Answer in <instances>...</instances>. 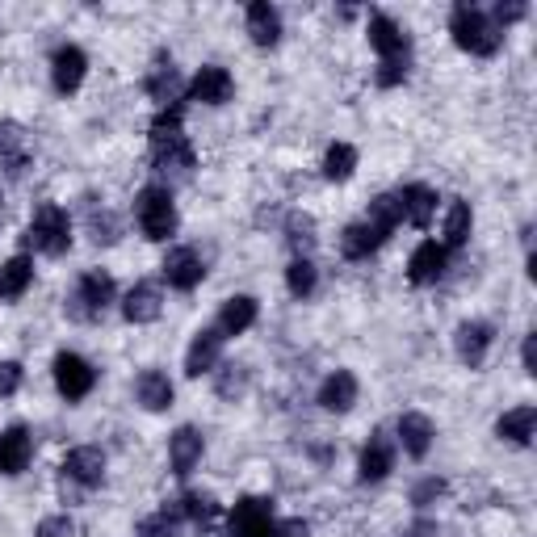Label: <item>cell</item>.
<instances>
[{"instance_id":"1","label":"cell","mask_w":537,"mask_h":537,"mask_svg":"<svg viewBox=\"0 0 537 537\" xmlns=\"http://www.w3.org/2000/svg\"><path fill=\"white\" fill-rule=\"evenodd\" d=\"M185 105L173 101V105H164V110L156 114L152 122V164L160 168V173H177V177H189V168H193V147L185 139Z\"/></svg>"},{"instance_id":"2","label":"cell","mask_w":537,"mask_h":537,"mask_svg":"<svg viewBox=\"0 0 537 537\" xmlns=\"http://www.w3.org/2000/svg\"><path fill=\"white\" fill-rule=\"evenodd\" d=\"M449 34H454V42L462 51H470V55H496L500 38H504L496 26H491V17L479 5H458L454 17H449Z\"/></svg>"},{"instance_id":"3","label":"cell","mask_w":537,"mask_h":537,"mask_svg":"<svg viewBox=\"0 0 537 537\" xmlns=\"http://www.w3.org/2000/svg\"><path fill=\"white\" fill-rule=\"evenodd\" d=\"M26 248L42 252V256H63L72 248V223L55 202H42L30 219V231H26Z\"/></svg>"},{"instance_id":"4","label":"cell","mask_w":537,"mask_h":537,"mask_svg":"<svg viewBox=\"0 0 537 537\" xmlns=\"http://www.w3.org/2000/svg\"><path fill=\"white\" fill-rule=\"evenodd\" d=\"M135 214H139V227L147 240H168L177 231V206H173V193L160 189V185H147L135 202Z\"/></svg>"},{"instance_id":"5","label":"cell","mask_w":537,"mask_h":537,"mask_svg":"<svg viewBox=\"0 0 537 537\" xmlns=\"http://www.w3.org/2000/svg\"><path fill=\"white\" fill-rule=\"evenodd\" d=\"M110 303H114V277L101 269H89L68 298V315L72 319H101Z\"/></svg>"},{"instance_id":"6","label":"cell","mask_w":537,"mask_h":537,"mask_svg":"<svg viewBox=\"0 0 537 537\" xmlns=\"http://www.w3.org/2000/svg\"><path fill=\"white\" fill-rule=\"evenodd\" d=\"M273 504L269 500H240L231 508V521H227V533L231 537H273Z\"/></svg>"},{"instance_id":"7","label":"cell","mask_w":537,"mask_h":537,"mask_svg":"<svg viewBox=\"0 0 537 537\" xmlns=\"http://www.w3.org/2000/svg\"><path fill=\"white\" fill-rule=\"evenodd\" d=\"M55 386H59V395L63 399H84L97 386V370L84 357H76V353H59L55 357Z\"/></svg>"},{"instance_id":"8","label":"cell","mask_w":537,"mask_h":537,"mask_svg":"<svg viewBox=\"0 0 537 537\" xmlns=\"http://www.w3.org/2000/svg\"><path fill=\"white\" fill-rule=\"evenodd\" d=\"M164 282L173 286V290H193L206 277V265H202V256L193 252V248H173L164 256Z\"/></svg>"},{"instance_id":"9","label":"cell","mask_w":537,"mask_h":537,"mask_svg":"<svg viewBox=\"0 0 537 537\" xmlns=\"http://www.w3.org/2000/svg\"><path fill=\"white\" fill-rule=\"evenodd\" d=\"M445 265H449L445 244L424 240V244L412 252V261H407V277H412V286H433V282H441Z\"/></svg>"},{"instance_id":"10","label":"cell","mask_w":537,"mask_h":537,"mask_svg":"<svg viewBox=\"0 0 537 537\" xmlns=\"http://www.w3.org/2000/svg\"><path fill=\"white\" fill-rule=\"evenodd\" d=\"M30 454H34V441L21 424H13L9 433H0V475H21L30 466Z\"/></svg>"},{"instance_id":"11","label":"cell","mask_w":537,"mask_h":537,"mask_svg":"<svg viewBox=\"0 0 537 537\" xmlns=\"http://www.w3.org/2000/svg\"><path fill=\"white\" fill-rule=\"evenodd\" d=\"M219 349H223L219 328H202L198 336H193L189 353H185V374H189V378L210 374V370H214V361H219Z\"/></svg>"},{"instance_id":"12","label":"cell","mask_w":537,"mask_h":537,"mask_svg":"<svg viewBox=\"0 0 537 537\" xmlns=\"http://www.w3.org/2000/svg\"><path fill=\"white\" fill-rule=\"evenodd\" d=\"M63 475L76 479L80 487H101L105 479V454L93 445H84V449H72L68 462H63Z\"/></svg>"},{"instance_id":"13","label":"cell","mask_w":537,"mask_h":537,"mask_svg":"<svg viewBox=\"0 0 537 537\" xmlns=\"http://www.w3.org/2000/svg\"><path fill=\"white\" fill-rule=\"evenodd\" d=\"M231 72L227 68H202L189 84V101H202V105H223L231 101Z\"/></svg>"},{"instance_id":"14","label":"cell","mask_w":537,"mask_h":537,"mask_svg":"<svg viewBox=\"0 0 537 537\" xmlns=\"http://www.w3.org/2000/svg\"><path fill=\"white\" fill-rule=\"evenodd\" d=\"M84 68H89V59H84L80 47H59L55 59H51V80L59 93H76L80 80H84Z\"/></svg>"},{"instance_id":"15","label":"cell","mask_w":537,"mask_h":537,"mask_svg":"<svg viewBox=\"0 0 537 537\" xmlns=\"http://www.w3.org/2000/svg\"><path fill=\"white\" fill-rule=\"evenodd\" d=\"M370 47L382 55V63H391V59H407V34L395 26L391 17H370Z\"/></svg>"},{"instance_id":"16","label":"cell","mask_w":537,"mask_h":537,"mask_svg":"<svg viewBox=\"0 0 537 537\" xmlns=\"http://www.w3.org/2000/svg\"><path fill=\"white\" fill-rule=\"evenodd\" d=\"M248 34L256 47H277V38H282V17L269 0H252L248 5Z\"/></svg>"},{"instance_id":"17","label":"cell","mask_w":537,"mask_h":537,"mask_svg":"<svg viewBox=\"0 0 537 537\" xmlns=\"http://www.w3.org/2000/svg\"><path fill=\"white\" fill-rule=\"evenodd\" d=\"M399 206H403V219L412 227H428L437 214V193L428 185H407V189H399Z\"/></svg>"},{"instance_id":"18","label":"cell","mask_w":537,"mask_h":537,"mask_svg":"<svg viewBox=\"0 0 537 537\" xmlns=\"http://www.w3.org/2000/svg\"><path fill=\"white\" fill-rule=\"evenodd\" d=\"M454 345H458V357L470 365V370H475V365H483V361H487V349H491V328H487V324H479V319H470V324H462V328H458Z\"/></svg>"},{"instance_id":"19","label":"cell","mask_w":537,"mask_h":537,"mask_svg":"<svg viewBox=\"0 0 537 537\" xmlns=\"http://www.w3.org/2000/svg\"><path fill=\"white\" fill-rule=\"evenodd\" d=\"M0 160L9 164L13 177L26 173V164H30V139H26V131H21L17 122H0Z\"/></svg>"},{"instance_id":"20","label":"cell","mask_w":537,"mask_h":537,"mask_svg":"<svg viewBox=\"0 0 537 537\" xmlns=\"http://www.w3.org/2000/svg\"><path fill=\"white\" fill-rule=\"evenodd\" d=\"M386 244V235L374 227V223H353V227H345V235H340V252L349 256V261H365L370 252H378Z\"/></svg>"},{"instance_id":"21","label":"cell","mask_w":537,"mask_h":537,"mask_svg":"<svg viewBox=\"0 0 537 537\" xmlns=\"http://www.w3.org/2000/svg\"><path fill=\"white\" fill-rule=\"evenodd\" d=\"M252 324H256V298H248V294L227 298V307L219 311V336H240Z\"/></svg>"},{"instance_id":"22","label":"cell","mask_w":537,"mask_h":537,"mask_svg":"<svg viewBox=\"0 0 537 537\" xmlns=\"http://www.w3.org/2000/svg\"><path fill=\"white\" fill-rule=\"evenodd\" d=\"M122 315L131 319V324H152V319H160V290L152 282H139L131 294H126Z\"/></svg>"},{"instance_id":"23","label":"cell","mask_w":537,"mask_h":537,"mask_svg":"<svg viewBox=\"0 0 537 537\" xmlns=\"http://www.w3.org/2000/svg\"><path fill=\"white\" fill-rule=\"evenodd\" d=\"M168 458H173L177 475H189V470L198 466V458H202V433L198 428H177L173 441H168Z\"/></svg>"},{"instance_id":"24","label":"cell","mask_w":537,"mask_h":537,"mask_svg":"<svg viewBox=\"0 0 537 537\" xmlns=\"http://www.w3.org/2000/svg\"><path fill=\"white\" fill-rule=\"evenodd\" d=\"M399 445L412 458H424L428 445H433V424H428V416H420V412L399 416Z\"/></svg>"},{"instance_id":"25","label":"cell","mask_w":537,"mask_h":537,"mask_svg":"<svg viewBox=\"0 0 537 537\" xmlns=\"http://www.w3.org/2000/svg\"><path fill=\"white\" fill-rule=\"evenodd\" d=\"M391 466H395V454H391V441H386L382 433L361 449V483H378L391 475Z\"/></svg>"},{"instance_id":"26","label":"cell","mask_w":537,"mask_h":537,"mask_svg":"<svg viewBox=\"0 0 537 537\" xmlns=\"http://www.w3.org/2000/svg\"><path fill=\"white\" fill-rule=\"evenodd\" d=\"M533 424H537V407L525 403V407H512V412L500 416L496 433H500L504 441H512V445H529V441H533Z\"/></svg>"},{"instance_id":"27","label":"cell","mask_w":537,"mask_h":537,"mask_svg":"<svg viewBox=\"0 0 537 537\" xmlns=\"http://www.w3.org/2000/svg\"><path fill=\"white\" fill-rule=\"evenodd\" d=\"M319 403H324L328 412H349V407L357 403V378L349 370H336L324 382V391H319Z\"/></svg>"},{"instance_id":"28","label":"cell","mask_w":537,"mask_h":537,"mask_svg":"<svg viewBox=\"0 0 537 537\" xmlns=\"http://www.w3.org/2000/svg\"><path fill=\"white\" fill-rule=\"evenodd\" d=\"M139 403L147 407V412H164V407H173V382H168V374L160 370H147L139 374Z\"/></svg>"},{"instance_id":"29","label":"cell","mask_w":537,"mask_h":537,"mask_svg":"<svg viewBox=\"0 0 537 537\" xmlns=\"http://www.w3.org/2000/svg\"><path fill=\"white\" fill-rule=\"evenodd\" d=\"M34 282V265L30 256H13V261L0 269V298H21Z\"/></svg>"},{"instance_id":"30","label":"cell","mask_w":537,"mask_h":537,"mask_svg":"<svg viewBox=\"0 0 537 537\" xmlns=\"http://www.w3.org/2000/svg\"><path fill=\"white\" fill-rule=\"evenodd\" d=\"M147 93H152L160 105L181 101V97H177V68H173V59H168V55H160V59H156L152 76H147Z\"/></svg>"},{"instance_id":"31","label":"cell","mask_w":537,"mask_h":537,"mask_svg":"<svg viewBox=\"0 0 537 537\" xmlns=\"http://www.w3.org/2000/svg\"><path fill=\"white\" fill-rule=\"evenodd\" d=\"M365 223H374L382 235H391V231L403 223L399 193H382V198H374V202H370V214H365Z\"/></svg>"},{"instance_id":"32","label":"cell","mask_w":537,"mask_h":537,"mask_svg":"<svg viewBox=\"0 0 537 537\" xmlns=\"http://www.w3.org/2000/svg\"><path fill=\"white\" fill-rule=\"evenodd\" d=\"M466 240H470V206L466 202H449V214H445V252L462 248Z\"/></svg>"},{"instance_id":"33","label":"cell","mask_w":537,"mask_h":537,"mask_svg":"<svg viewBox=\"0 0 537 537\" xmlns=\"http://www.w3.org/2000/svg\"><path fill=\"white\" fill-rule=\"evenodd\" d=\"M353 168H357V152H353V147L349 143H332L328 156H324V177L328 181H349Z\"/></svg>"},{"instance_id":"34","label":"cell","mask_w":537,"mask_h":537,"mask_svg":"<svg viewBox=\"0 0 537 537\" xmlns=\"http://www.w3.org/2000/svg\"><path fill=\"white\" fill-rule=\"evenodd\" d=\"M177 504H181V517L185 521L210 525L214 517H219V504H214V496H206V491H189V496H181Z\"/></svg>"},{"instance_id":"35","label":"cell","mask_w":537,"mask_h":537,"mask_svg":"<svg viewBox=\"0 0 537 537\" xmlns=\"http://www.w3.org/2000/svg\"><path fill=\"white\" fill-rule=\"evenodd\" d=\"M185 517H181V504L173 500V504H164L156 517H147L143 521V537H177V525H181Z\"/></svg>"},{"instance_id":"36","label":"cell","mask_w":537,"mask_h":537,"mask_svg":"<svg viewBox=\"0 0 537 537\" xmlns=\"http://www.w3.org/2000/svg\"><path fill=\"white\" fill-rule=\"evenodd\" d=\"M286 282H290V294L294 298H307L315 290V265L307 261V256H298V261L286 269Z\"/></svg>"},{"instance_id":"37","label":"cell","mask_w":537,"mask_h":537,"mask_svg":"<svg viewBox=\"0 0 537 537\" xmlns=\"http://www.w3.org/2000/svg\"><path fill=\"white\" fill-rule=\"evenodd\" d=\"M214 391H219L223 399L244 395V391H248V370H244V365H223V370H219V382H214Z\"/></svg>"},{"instance_id":"38","label":"cell","mask_w":537,"mask_h":537,"mask_svg":"<svg viewBox=\"0 0 537 537\" xmlns=\"http://www.w3.org/2000/svg\"><path fill=\"white\" fill-rule=\"evenodd\" d=\"M286 240H290V248H294V252H307V248L315 244V223H311V219H298V214H294Z\"/></svg>"},{"instance_id":"39","label":"cell","mask_w":537,"mask_h":537,"mask_svg":"<svg viewBox=\"0 0 537 537\" xmlns=\"http://www.w3.org/2000/svg\"><path fill=\"white\" fill-rule=\"evenodd\" d=\"M93 240L97 244H114L118 240V223H114V214H93Z\"/></svg>"},{"instance_id":"40","label":"cell","mask_w":537,"mask_h":537,"mask_svg":"<svg viewBox=\"0 0 537 537\" xmlns=\"http://www.w3.org/2000/svg\"><path fill=\"white\" fill-rule=\"evenodd\" d=\"M403 80H407V59H391V63H382V68H378V84H382V89L403 84Z\"/></svg>"},{"instance_id":"41","label":"cell","mask_w":537,"mask_h":537,"mask_svg":"<svg viewBox=\"0 0 537 537\" xmlns=\"http://www.w3.org/2000/svg\"><path fill=\"white\" fill-rule=\"evenodd\" d=\"M21 386V365L17 361H0V395H13Z\"/></svg>"},{"instance_id":"42","label":"cell","mask_w":537,"mask_h":537,"mask_svg":"<svg viewBox=\"0 0 537 537\" xmlns=\"http://www.w3.org/2000/svg\"><path fill=\"white\" fill-rule=\"evenodd\" d=\"M437 496H445V483H441V479H424V483L412 491V504H420V508H424L428 500H437Z\"/></svg>"},{"instance_id":"43","label":"cell","mask_w":537,"mask_h":537,"mask_svg":"<svg viewBox=\"0 0 537 537\" xmlns=\"http://www.w3.org/2000/svg\"><path fill=\"white\" fill-rule=\"evenodd\" d=\"M76 529H72V521L68 517H47L38 525V537H72Z\"/></svg>"},{"instance_id":"44","label":"cell","mask_w":537,"mask_h":537,"mask_svg":"<svg viewBox=\"0 0 537 537\" xmlns=\"http://www.w3.org/2000/svg\"><path fill=\"white\" fill-rule=\"evenodd\" d=\"M273 537H307V525L303 521H277Z\"/></svg>"},{"instance_id":"45","label":"cell","mask_w":537,"mask_h":537,"mask_svg":"<svg viewBox=\"0 0 537 537\" xmlns=\"http://www.w3.org/2000/svg\"><path fill=\"white\" fill-rule=\"evenodd\" d=\"M525 374H537V340L525 336Z\"/></svg>"},{"instance_id":"46","label":"cell","mask_w":537,"mask_h":537,"mask_svg":"<svg viewBox=\"0 0 537 537\" xmlns=\"http://www.w3.org/2000/svg\"><path fill=\"white\" fill-rule=\"evenodd\" d=\"M407 537H437V525H433V521H416Z\"/></svg>"}]
</instances>
